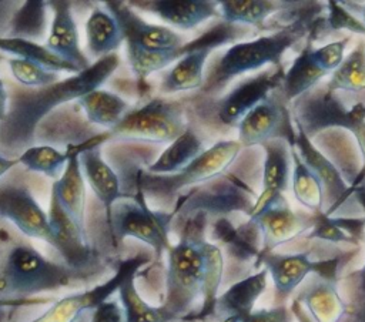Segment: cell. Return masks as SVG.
Returning a JSON list of instances; mask_svg holds the SVG:
<instances>
[{
  "mask_svg": "<svg viewBox=\"0 0 365 322\" xmlns=\"http://www.w3.org/2000/svg\"><path fill=\"white\" fill-rule=\"evenodd\" d=\"M361 17H362V23L365 24V6L361 9Z\"/></svg>",
  "mask_w": 365,
  "mask_h": 322,
  "instance_id": "ee69618b",
  "label": "cell"
},
{
  "mask_svg": "<svg viewBox=\"0 0 365 322\" xmlns=\"http://www.w3.org/2000/svg\"><path fill=\"white\" fill-rule=\"evenodd\" d=\"M44 1H26L24 6L19 9L11 20V28L9 37L29 38V36L38 37L44 31L46 23V9Z\"/></svg>",
  "mask_w": 365,
  "mask_h": 322,
  "instance_id": "d590c367",
  "label": "cell"
},
{
  "mask_svg": "<svg viewBox=\"0 0 365 322\" xmlns=\"http://www.w3.org/2000/svg\"><path fill=\"white\" fill-rule=\"evenodd\" d=\"M173 217V212L153 209L141 199L120 198L111 207L107 222L117 242L125 238L138 239L161 258L173 246L170 241Z\"/></svg>",
  "mask_w": 365,
  "mask_h": 322,
  "instance_id": "52a82bcc",
  "label": "cell"
},
{
  "mask_svg": "<svg viewBox=\"0 0 365 322\" xmlns=\"http://www.w3.org/2000/svg\"><path fill=\"white\" fill-rule=\"evenodd\" d=\"M349 37L327 43L318 48H312L308 43L295 57L289 68L284 73L279 87L281 97L289 103L312 90L325 76L332 73L344 60V51Z\"/></svg>",
  "mask_w": 365,
  "mask_h": 322,
  "instance_id": "8fae6325",
  "label": "cell"
},
{
  "mask_svg": "<svg viewBox=\"0 0 365 322\" xmlns=\"http://www.w3.org/2000/svg\"><path fill=\"white\" fill-rule=\"evenodd\" d=\"M328 93L365 91V44L361 41L332 71L327 84Z\"/></svg>",
  "mask_w": 365,
  "mask_h": 322,
  "instance_id": "836d02e7",
  "label": "cell"
},
{
  "mask_svg": "<svg viewBox=\"0 0 365 322\" xmlns=\"http://www.w3.org/2000/svg\"><path fill=\"white\" fill-rule=\"evenodd\" d=\"M104 4L123 31L125 47L144 51H175L185 44L182 36L173 28L143 20L127 1L107 0Z\"/></svg>",
  "mask_w": 365,
  "mask_h": 322,
  "instance_id": "5bb4252c",
  "label": "cell"
},
{
  "mask_svg": "<svg viewBox=\"0 0 365 322\" xmlns=\"http://www.w3.org/2000/svg\"><path fill=\"white\" fill-rule=\"evenodd\" d=\"M145 254H137L118 262L113 276L103 284H98L90 289L68 294L54 301L43 313L31 319L30 322H80L83 316L93 311L103 302L108 301L114 292L118 291L123 281L138 272V269L148 262Z\"/></svg>",
  "mask_w": 365,
  "mask_h": 322,
  "instance_id": "30bf717a",
  "label": "cell"
},
{
  "mask_svg": "<svg viewBox=\"0 0 365 322\" xmlns=\"http://www.w3.org/2000/svg\"><path fill=\"white\" fill-rule=\"evenodd\" d=\"M135 274L128 275L118 288L120 303L125 312V322H174L178 321L163 305L154 306L145 302L137 291Z\"/></svg>",
  "mask_w": 365,
  "mask_h": 322,
  "instance_id": "d6a6232c",
  "label": "cell"
},
{
  "mask_svg": "<svg viewBox=\"0 0 365 322\" xmlns=\"http://www.w3.org/2000/svg\"><path fill=\"white\" fill-rule=\"evenodd\" d=\"M237 130L241 147H254L262 145L274 138H282L288 142L295 128L289 123L285 101L268 95L244 115Z\"/></svg>",
  "mask_w": 365,
  "mask_h": 322,
  "instance_id": "ac0fdd59",
  "label": "cell"
},
{
  "mask_svg": "<svg viewBox=\"0 0 365 322\" xmlns=\"http://www.w3.org/2000/svg\"><path fill=\"white\" fill-rule=\"evenodd\" d=\"M315 219L317 214L308 215L292 211L284 198L261 214L251 217L250 224H252L261 234L259 252H271L277 246L312 229Z\"/></svg>",
  "mask_w": 365,
  "mask_h": 322,
  "instance_id": "d6986e66",
  "label": "cell"
},
{
  "mask_svg": "<svg viewBox=\"0 0 365 322\" xmlns=\"http://www.w3.org/2000/svg\"><path fill=\"white\" fill-rule=\"evenodd\" d=\"M88 123L111 130L131 110L130 104L118 94L96 88L77 100Z\"/></svg>",
  "mask_w": 365,
  "mask_h": 322,
  "instance_id": "83f0119b",
  "label": "cell"
},
{
  "mask_svg": "<svg viewBox=\"0 0 365 322\" xmlns=\"http://www.w3.org/2000/svg\"><path fill=\"white\" fill-rule=\"evenodd\" d=\"M17 164H19L17 158H9L4 155H0V180L6 172H9Z\"/></svg>",
  "mask_w": 365,
  "mask_h": 322,
  "instance_id": "7bdbcfd3",
  "label": "cell"
},
{
  "mask_svg": "<svg viewBox=\"0 0 365 322\" xmlns=\"http://www.w3.org/2000/svg\"><path fill=\"white\" fill-rule=\"evenodd\" d=\"M265 150L264 171H262V191L250 209V218L261 214L271 205L284 199V191L289 182V167L292 164L291 150L288 142L282 138H274L262 144Z\"/></svg>",
  "mask_w": 365,
  "mask_h": 322,
  "instance_id": "ffe728a7",
  "label": "cell"
},
{
  "mask_svg": "<svg viewBox=\"0 0 365 322\" xmlns=\"http://www.w3.org/2000/svg\"><path fill=\"white\" fill-rule=\"evenodd\" d=\"M284 1H269V0H222L218 1V9L222 20L230 24L238 26H254L257 28H264L267 19L284 9H287Z\"/></svg>",
  "mask_w": 365,
  "mask_h": 322,
  "instance_id": "f546056e",
  "label": "cell"
},
{
  "mask_svg": "<svg viewBox=\"0 0 365 322\" xmlns=\"http://www.w3.org/2000/svg\"><path fill=\"white\" fill-rule=\"evenodd\" d=\"M120 57L117 53L96 60L77 74L41 88H14L9 97L6 118L0 123V150L17 152L27 150L33 142L34 131L53 108L64 103L78 100L84 94L100 88L117 70Z\"/></svg>",
  "mask_w": 365,
  "mask_h": 322,
  "instance_id": "7a4b0ae2",
  "label": "cell"
},
{
  "mask_svg": "<svg viewBox=\"0 0 365 322\" xmlns=\"http://www.w3.org/2000/svg\"><path fill=\"white\" fill-rule=\"evenodd\" d=\"M302 299L314 322H342L346 315V302L338 294L335 282L319 281Z\"/></svg>",
  "mask_w": 365,
  "mask_h": 322,
  "instance_id": "4dcf8cb0",
  "label": "cell"
},
{
  "mask_svg": "<svg viewBox=\"0 0 365 322\" xmlns=\"http://www.w3.org/2000/svg\"><path fill=\"white\" fill-rule=\"evenodd\" d=\"M352 292L351 301L346 303V322H365V262L351 274Z\"/></svg>",
  "mask_w": 365,
  "mask_h": 322,
  "instance_id": "74e56055",
  "label": "cell"
},
{
  "mask_svg": "<svg viewBox=\"0 0 365 322\" xmlns=\"http://www.w3.org/2000/svg\"><path fill=\"white\" fill-rule=\"evenodd\" d=\"M240 150L241 144L238 140L217 141L175 174H143L140 178L141 189L153 197H171L185 187L201 184L224 174L240 154Z\"/></svg>",
  "mask_w": 365,
  "mask_h": 322,
  "instance_id": "9c48e42d",
  "label": "cell"
},
{
  "mask_svg": "<svg viewBox=\"0 0 365 322\" xmlns=\"http://www.w3.org/2000/svg\"><path fill=\"white\" fill-rule=\"evenodd\" d=\"M339 261V256L315 261L308 249L294 254L259 252L257 256V265H262L268 271L278 298L291 295L309 274H318L321 279L335 282Z\"/></svg>",
  "mask_w": 365,
  "mask_h": 322,
  "instance_id": "7c38bea8",
  "label": "cell"
},
{
  "mask_svg": "<svg viewBox=\"0 0 365 322\" xmlns=\"http://www.w3.org/2000/svg\"><path fill=\"white\" fill-rule=\"evenodd\" d=\"M90 322H125L124 308L118 301L108 299L93 311Z\"/></svg>",
  "mask_w": 365,
  "mask_h": 322,
  "instance_id": "60d3db41",
  "label": "cell"
},
{
  "mask_svg": "<svg viewBox=\"0 0 365 322\" xmlns=\"http://www.w3.org/2000/svg\"><path fill=\"white\" fill-rule=\"evenodd\" d=\"M284 68L267 70L237 84L230 93L215 103V117L227 127H237L244 115L265 100L271 91L279 90Z\"/></svg>",
  "mask_w": 365,
  "mask_h": 322,
  "instance_id": "e0dca14e",
  "label": "cell"
},
{
  "mask_svg": "<svg viewBox=\"0 0 365 322\" xmlns=\"http://www.w3.org/2000/svg\"><path fill=\"white\" fill-rule=\"evenodd\" d=\"M7 64L10 67V71L14 80L23 84V87L41 88L60 81L58 73L50 71L36 63H31L23 58H17V57L9 58Z\"/></svg>",
  "mask_w": 365,
  "mask_h": 322,
  "instance_id": "8d00e7d4",
  "label": "cell"
},
{
  "mask_svg": "<svg viewBox=\"0 0 365 322\" xmlns=\"http://www.w3.org/2000/svg\"><path fill=\"white\" fill-rule=\"evenodd\" d=\"M94 275L48 259L26 241H16L0 251V303L23 302Z\"/></svg>",
  "mask_w": 365,
  "mask_h": 322,
  "instance_id": "277c9868",
  "label": "cell"
},
{
  "mask_svg": "<svg viewBox=\"0 0 365 322\" xmlns=\"http://www.w3.org/2000/svg\"><path fill=\"white\" fill-rule=\"evenodd\" d=\"M188 128L181 103L153 98L131 108L123 120L110 130L108 137L147 142H173Z\"/></svg>",
  "mask_w": 365,
  "mask_h": 322,
  "instance_id": "8992f818",
  "label": "cell"
},
{
  "mask_svg": "<svg viewBox=\"0 0 365 322\" xmlns=\"http://www.w3.org/2000/svg\"><path fill=\"white\" fill-rule=\"evenodd\" d=\"M294 124L295 130L292 137L289 138L288 144L294 145L297 152L299 154L301 160L305 162V165L314 171V174L318 177L322 189H324V198L327 207L324 208V215L331 217L338 208L342 207V202L349 198V195L354 192L352 185H348L336 168L335 164L331 162L329 158L325 157L309 140L305 130L302 128L299 120L294 115Z\"/></svg>",
  "mask_w": 365,
  "mask_h": 322,
  "instance_id": "9a60e30c",
  "label": "cell"
},
{
  "mask_svg": "<svg viewBox=\"0 0 365 322\" xmlns=\"http://www.w3.org/2000/svg\"><path fill=\"white\" fill-rule=\"evenodd\" d=\"M222 322H292V318L285 305H277L272 308H261L252 311L247 316L238 319H225Z\"/></svg>",
  "mask_w": 365,
  "mask_h": 322,
  "instance_id": "ab89813d",
  "label": "cell"
},
{
  "mask_svg": "<svg viewBox=\"0 0 365 322\" xmlns=\"http://www.w3.org/2000/svg\"><path fill=\"white\" fill-rule=\"evenodd\" d=\"M127 3L153 13L164 23L181 30H192L204 21L221 16L218 1L208 0H133Z\"/></svg>",
  "mask_w": 365,
  "mask_h": 322,
  "instance_id": "44dd1931",
  "label": "cell"
},
{
  "mask_svg": "<svg viewBox=\"0 0 365 322\" xmlns=\"http://www.w3.org/2000/svg\"><path fill=\"white\" fill-rule=\"evenodd\" d=\"M80 148L71 151L66 170L53 182L51 194L68 217L86 229V181L78 160Z\"/></svg>",
  "mask_w": 365,
  "mask_h": 322,
  "instance_id": "d4e9b609",
  "label": "cell"
},
{
  "mask_svg": "<svg viewBox=\"0 0 365 322\" xmlns=\"http://www.w3.org/2000/svg\"><path fill=\"white\" fill-rule=\"evenodd\" d=\"M267 279L268 271L262 268L232 284L217 296L214 316L220 318L222 322L225 319H238L251 313L255 302L267 289Z\"/></svg>",
  "mask_w": 365,
  "mask_h": 322,
  "instance_id": "cb8c5ba5",
  "label": "cell"
},
{
  "mask_svg": "<svg viewBox=\"0 0 365 322\" xmlns=\"http://www.w3.org/2000/svg\"><path fill=\"white\" fill-rule=\"evenodd\" d=\"M84 28L87 50L96 60L114 54L124 41L123 31L114 16L100 7L93 9Z\"/></svg>",
  "mask_w": 365,
  "mask_h": 322,
  "instance_id": "484cf974",
  "label": "cell"
},
{
  "mask_svg": "<svg viewBox=\"0 0 365 322\" xmlns=\"http://www.w3.org/2000/svg\"><path fill=\"white\" fill-rule=\"evenodd\" d=\"M207 215L188 218L177 244L167 251L165 294L161 305L181 321L214 316V306L222 281L221 249L205 238Z\"/></svg>",
  "mask_w": 365,
  "mask_h": 322,
  "instance_id": "6da1fadb",
  "label": "cell"
},
{
  "mask_svg": "<svg viewBox=\"0 0 365 322\" xmlns=\"http://www.w3.org/2000/svg\"><path fill=\"white\" fill-rule=\"evenodd\" d=\"M78 160L84 180L93 189L97 199L103 204L106 218H108L111 207L121 198V188L117 174L104 161L100 142L84 144L80 148Z\"/></svg>",
  "mask_w": 365,
  "mask_h": 322,
  "instance_id": "603a6c76",
  "label": "cell"
},
{
  "mask_svg": "<svg viewBox=\"0 0 365 322\" xmlns=\"http://www.w3.org/2000/svg\"><path fill=\"white\" fill-rule=\"evenodd\" d=\"M205 151L201 138L190 127L165 150L158 158L147 167V172L153 175H170L181 171L192 160Z\"/></svg>",
  "mask_w": 365,
  "mask_h": 322,
  "instance_id": "4316f807",
  "label": "cell"
},
{
  "mask_svg": "<svg viewBox=\"0 0 365 322\" xmlns=\"http://www.w3.org/2000/svg\"><path fill=\"white\" fill-rule=\"evenodd\" d=\"M317 7H308L298 17L279 27L277 31L259 36L254 40L234 43L205 71L201 93L214 94L232 78L255 71L267 64L281 67L285 51L299 43L307 34L317 30Z\"/></svg>",
  "mask_w": 365,
  "mask_h": 322,
  "instance_id": "3957f363",
  "label": "cell"
},
{
  "mask_svg": "<svg viewBox=\"0 0 365 322\" xmlns=\"http://www.w3.org/2000/svg\"><path fill=\"white\" fill-rule=\"evenodd\" d=\"M47 4L53 10V20L44 46L63 60L77 66L80 70L88 68L91 63L80 47L71 3L66 0H51Z\"/></svg>",
  "mask_w": 365,
  "mask_h": 322,
  "instance_id": "7402d4cb",
  "label": "cell"
},
{
  "mask_svg": "<svg viewBox=\"0 0 365 322\" xmlns=\"http://www.w3.org/2000/svg\"><path fill=\"white\" fill-rule=\"evenodd\" d=\"M291 148V160H292V192L295 199L305 207L307 209L312 211L314 214L324 212L325 198H324V189L318 180V177L314 174L312 170H309L305 162L301 160L299 154L297 152L295 147L288 144Z\"/></svg>",
  "mask_w": 365,
  "mask_h": 322,
  "instance_id": "1f68e13d",
  "label": "cell"
},
{
  "mask_svg": "<svg viewBox=\"0 0 365 322\" xmlns=\"http://www.w3.org/2000/svg\"><path fill=\"white\" fill-rule=\"evenodd\" d=\"M47 215L53 238L51 246L61 256V262L77 271L98 274L97 256L87 239L86 229L68 217L53 194H50Z\"/></svg>",
  "mask_w": 365,
  "mask_h": 322,
  "instance_id": "4fadbf2b",
  "label": "cell"
},
{
  "mask_svg": "<svg viewBox=\"0 0 365 322\" xmlns=\"http://www.w3.org/2000/svg\"><path fill=\"white\" fill-rule=\"evenodd\" d=\"M1 60H3V56L0 54V61ZM7 110H9V94H7V90L4 87L3 80L0 78V123L6 118Z\"/></svg>",
  "mask_w": 365,
  "mask_h": 322,
  "instance_id": "b9f144b4",
  "label": "cell"
},
{
  "mask_svg": "<svg viewBox=\"0 0 365 322\" xmlns=\"http://www.w3.org/2000/svg\"><path fill=\"white\" fill-rule=\"evenodd\" d=\"M247 33L244 26L222 21L191 40L190 50L163 76L160 91L163 94H173L201 88L205 78V61L212 50L232 43L247 36Z\"/></svg>",
  "mask_w": 365,
  "mask_h": 322,
  "instance_id": "ba28073f",
  "label": "cell"
},
{
  "mask_svg": "<svg viewBox=\"0 0 365 322\" xmlns=\"http://www.w3.org/2000/svg\"><path fill=\"white\" fill-rule=\"evenodd\" d=\"M71 151H58L51 145H31L24 150L17 162L29 171L43 174L51 180H58L70 160Z\"/></svg>",
  "mask_w": 365,
  "mask_h": 322,
  "instance_id": "e575fe53",
  "label": "cell"
},
{
  "mask_svg": "<svg viewBox=\"0 0 365 322\" xmlns=\"http://www.w3.org/2000/svg\"><path fill=\"white\" fill-rule=\"evenodd\" d=\"M328 27L332 30H349L365 36V24L348 11L339 1H328Z\"/></svg>",
  "mask_w": 365,
  "mask_h": 322,
  "instance_id": "f35d334b",
  "label": "cell"
},
{
  "mask_svg": "<svg viewBox=\"0 0 365 322\" xmlns=\"http://www.w3.org/2000/svg\"><path fill=\"white\" fill-rule=\"evenodd\" d=\"M294 115L308 137L331 127L349 130L362 155V167L352 182V188L365 180V101H358L346 108L334 93L325 91L298 100Z\"/></svg>",
  "mask_w": 365,
  "mask_h": 322,
  "instance_id": "5b68a950",
  "label": "cell"
},
{
  "mask_svg": "<svg viewBox=\"0 0 365 322\" xmlns=\"http://www.w3.org/2000/svg\"><path fill=\"white\" fill-rule=\"evenodd\" d=\"M0 50L3 53L14 54L17 58H23L31 63H36L50 71L54 73H71L77 74L80 70L77 66L63 60L53 51H50L44 44L36 43L30 38H20V37H9L0 36Z\"/></svg>",
  "mask_w": 365,
  "mask_h": 322,
  "instance_id": "f1b7e54d",
  "label": "cell"
},
{
  "mask_svg": "<svg viewBox=\"0 0 365 322\" xmlns=\"http://www.w3.org/2000/svg\"><path fill=\"white\" fill-rule=\"evenodd\" d=\"M0 218L10 221L23 235L51 245L48 215L26 185L0 184Z\"/></svg>",
  "mask_w": 365,
  "mask_h": 322,
  "instance_id": "2e32d148",
  "label": "cell"
}]
</instances>
